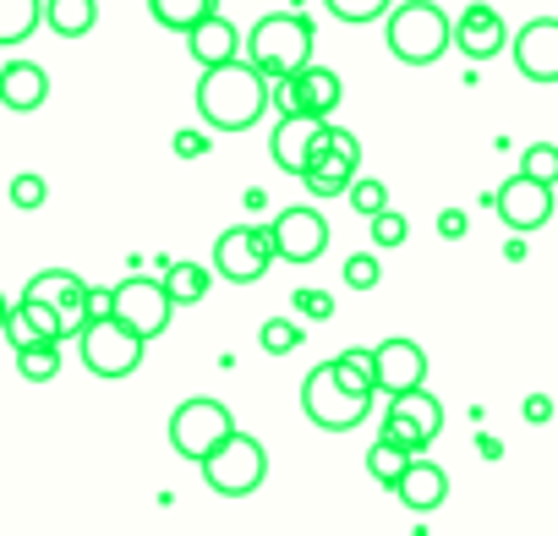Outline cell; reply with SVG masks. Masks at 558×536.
Here are the masks:
<instances>
[{
    "instance_id": "obj_1",
    "label": "cell",
    "mask_w": 558,
    "mask_h": 536,
    "mask_svg": "<svg viewBox=\"0 0 558 536\" xmlns=\"http://www.w3.org/2000/svg\"><path fill=\"white\" fill-rule=\"evenodd\" d=\"M268 110V77L252 61L208 66L197 83V115L208 132H252Z\"/></svg>"
},
{
    "instance_id": "obj_2",
    "label": "cell",
    "mask_w": 558,
    "mask_h": 536,
    "mask_svg": "<svg viewBox=\"0 0 558 536\" xmlns=\"http://www.w3.org/2000/svg\"><path fill=\"white\" fill-rule=\"evenodd\" d=\"M313 17H296V12H274V17H257L252 34H246V61L268 77V83H291L296 72L313 66Z\"/></svg>"
},
{
    "instance_id": "obj_3",
    "label": "cell",
    "mask_w": 558,
    "mask_h": 536,
    "mask_svg": "<svg viewBox=\"0 0 558 536\" xmlns=\"http://www.w3.org/2000/svg\"><path fill=\"white\" fill-rule=\"evenodd\" d=\"M384 45L405 66H433L454 45V23L433 7V0H400V7L384 17Z\"/></svg>"
},
{
    "instance_id": "obj_4",
    "label": "cell",
    "mask_w": 558,
    "mask_h": 536,
    "mask_svg": "<svg viewBox=\"0 0 558 536\" xmlns=\"http://www.w3.org/2000/svg\"><path fill=\"white\" fill-rule=\"evenodd\" d=\"M302 411H307V422L324 427V433H356V427L367 422V411H373V394L351 389V383L340 378V367L324 362V367H313L307 383H302Z\"/></svg>"
},
{
    "instance_id": "obj_5",
    "label": "cell",
    "mask_w": 558,
    "mask_h": 536,
    "mask_svg": "<svg viewBox=\"0 0 558 536\" xmlns=\"http://www.w3.org/2000/svg\"><path fill=\"white\" fill-rule=\"evenodd\" d=\"M77 351H83V367L94 378H110L116 383V378H132L143 367L148 340L137 329H126L121 318H88L83 334H77Z\"/></svg>"
},
{
    "instance_id": "obj_6",
    "label": "cell",
    "mask_w": 558,
    "mask_h": 536,
    "mask_svg": "<svg viewBox=\"0 0 558 536\" xmlns=\"http://www.w3.org/2000/svg\"><path fill=\"white\" fill-rule=\"evenodd\" d=\"M274 257H279L274 224H230L214 241V275L230 280V285H257Z\"/></svg>"
},
{
    "instance_id": "obj_7",
    "label": "cell",
    "mask_w": 558,
    "mask_h": 536,
    "mask_svg": "<svg viewBox=\"0 0 558 536\" xmlns=\"http://www.w3.org/2000/svg\"><path fill=\"white\" fill-rule=\"evenodd\" d=\"M263 476H268V449H263L252 433H241V427L203 460V482H208L219 498H246V492L263 487Z\"/></svg>"
},
{
    "instance_id": "obj_8",
    "label": "cell",
    "mask_w": 558,
    "mask_h": 536,
    "mask_svg": "<svg viewBox=\"0 0 558 536\" xmlns=\"http://www.w3.org/2000/svg\"><path fill=\"white\" fill-rule=\"evenodd\" d=\"M356 170H362V137L329 121L324 137L313 143V159H307V175H302L307 192L313 197H351Z\"/></svg>"
},
{
    "instance_id": "obj_9",
    "label": "cell",
    "mask_w": 558,
    "mask_h": 536,
    "mask_svg": "<svg viewBox=\"0 0 558 536\" xmlns=\"http://www.w3.org/2000/svg\"><path fill=\"white\" fill-rule=\"evenodd\" d=\"M230 433H235V416H230V405H219V400H186V405H175V416H170V449H175L181 460H192V465H203Z\"/></svg>"
},
{
    "instance_id": "obj_10",
    "label": "cell",
    "mask_w": 558,
    "mask_h": 536,
    "mask_svg": "<svg viewBox=\"0 0 558 536\" xmlns=\"http://www.w3.org/2000/svg\"><path fill=\"white\" fill-rule=\"evenodd\" d=\"M170 313H175V296L165 280H148V275H132L116 285V318L126 329H137L143 340H159L170 329Z\"/></svg>"
},
{
    "instance_id": "obj_11",
    "label": "cell",
    "mask_w": 558,
    "mask_h": 536,
    "mask_svg": "<svg viewBox=\"0 0 558 536\" xmlns=\"http://www.w3.org/2000/svg\"><path fill=\"white\" fill-rule=\"evenodd\" d=\"M444 433V405L422 389H405V394H389V411H384V438L405 443L411 454H422L433 438Z\"/></svg>"
},
{
    "instance_id": "obj_12",
    "label": "cell",
    "mask_w": 558,
    "mask_h": 536,
    "mask_svg": "<svg viewBox=\"0 0 558 536\" xmlns=\"http://www.w3.org/2000/svg\"><path fill=\"white\" fill-rule=\"evenodd\" d=\"M493 208H498V219H504L514 235H531V230H542V224L553 219V186L536 181V175H525V170H514V175L493 192Z\"/></svg>"
},
{
    "instance_id": "obj_13",
    "label": "cell",
    "mask_w": 558,
    "mask_h": 536,
    "mask_svg": "<svg viewBox=\"0 0 558 536\" xmlns=\"http://www.w3.org/2000/svg\"><path fill=\"white\" fill-rule=\"evenodd\" d=\"M324 126H329V115H307V110L279 115V126H274V137H268L274 165L302 181V175H307V159H313V143L324 137Z\"/></svg>"
},
{
    "instance_id": "obj_14",
    "label": "cell",
    "mask_w": 558,
    "mask_h": 536,
    "mask_svg": "<svg viewBox=\"0 0 558 536\" xmlns=\"http://www.w3.org/2000/svg\"><path fill=\"white\" fill-rule=\"evenodd\" d=\"M514 72L525 83H558V17H531L520 34H514Z\"/></svg>"
},
{
    "instance_id": "obj_15",
    "label": "cell",
    "mask_w": 558,
    "mask_h": 536,
    "mask_svg": "<svg viewBox=\"0 0 558 536\" xmlns=\"http://www.w3.org/2000/svg\"><path fill=\"white\" fill-rule=\"evenodd\" d=\"M274 235H279V257L286 263H318L329 246V219L318 208H286L274 219Z\"/></svg>"
},
{
    "instance_id": "obj_16",
    "label": "cell",
    "mask_w": 558,
    "mask_h": 536,
    "mask_svg": "<svg viewBox=\"0 0 558 536\" xmlns=\"http://www.w3.org/2000/svg\"><path fill=\"white\" fill-rule=\"evenodd\" d=\"M454 45H460L465 61H493V56L509 50L514 39H509L498 7H487V0H471V7L460 12V23H454Z\"/></svg>"
},
{
    "instance_id": "obj_17",
    "label": "cell",
    "mask_w": 558,
    "mask_h": 536,
    "mask_svg": "<svg viewBox=\"0 0 558 536\" xmlns=\"http://www.w3.org/2000/svg\"><path fill=\"white\" fill-rule=\"evenodd\" d=\"M378 351V394H405V389H422L427 383V351L405 334H389Z\"/></svg>"
},
{
    "instance_id": "obj_18",
    "label": "cell",
    "mask_w": 558,
    "mask_h": 536,
    "mask_svg": "<svg viewBox=\"0 0 558 536\" xmlns=\"http://www.w3.org/2000/svg\"><path fill=\"white\" fill-rule=\"evenodd\" d=\"M340 99H345V83H340V72H329V66H307V72H296L291 83H286V110H307V115H335L340 110Z\"/></svg>"
},
{
    "instance_id": "obj_19",
    "label": "cell",
    "mask_w": 558,
    "mask_h": 536,
    "mask_svg": "<svg viewBox=\"0 0 558 536\" xmlns=\"http://www.w3.org/2000/svg\"><path fill=\"white\" fill-rule=\"evenodd\" d=\"M28 296L56 302V307L66 313L72 334H83V324H88V285L72 275V268H45V275H34V280H28Z\"/></svg>"
},
{
    "instance_id": "obj_20",
    "label": "cell",
    "mask_w": 558,
    "mask_h": 536,
    "mask_svg": "<svg viewBox=\"0 0 558 536\" xmlns=\"http://www.w3.org/2000/svg\"><path fill=\"white\" fill-rule=\"evenodd\" d=\"M186 50H192V61L208 72V66H225V61H241V50H246V39H241V28L235 23H225L219 12L214 17H203L192 34H186Z\"/></svg>"
},
{
    "instance_id": "obj_21",
    "label": "cell",
    "mask_w": 558,
    "mask_h": 536,
    "mask_svg": "<svg viewBox=\"0 0 558 536\" xmlns=\"http://www.w3.org/2000/svg\"><path fill=\"white\" fill-rule=\"evenodd\" d=\"M395 498H400L405 509H416V514L444 509V498H449V476H444V465H433L427 454H416V460L405 465V476L395 482Z\"/></svg>"
},
{
    "instance_id": "obj_22",
    "label": "cell",
    "mask_w": 558,
    "mask_h": 536,
    "mask_svg": "<svg viewBox=\"0 0 558 536\" xmlns=\"http://www.w3.org/2000/svg\"><path fill=\"white\" fill-rule=\"evenodd\" d=\"M45 99H50L45 66H34V61H7V66H0V105H7V110L28 115V110H39Z\"/></svg>"
},
{
    "instance_id": "obj_23",
    "label": "cell",
    "mask_w": 558,
    "mask_h": 536,
    "mask_svg": "<svg viewBox=\"0 0 558 536\" xmlns=\"http://www.w3.org/2000/svg\"><path fill=\"white\" fill-rule=\"evenodd\" d=\"M45 23L61 39H88L99 28V0H45Z\"/></svg>"
},
{
    "instance_id": "obj_24",
    "label": "cell",
    "mask_w": 558,
    "mask_h": 536,
    "mask_svg": "<svg viewBox=\"0 0 558 536\" xmlns=\"http://www.w3.org/2000/svg\"><path fill=\"white\" fill-rule=\"evenodd\" d=\"M219 12V0H148V17L170 34H192L203 17Z\"/></svg>"
},
{
    "instance_id": "obj_25",
    "label": "cell",
    "mask_w": 558,
    "mask_h": 536,
    "mask_svg": "<svg viewBox=\"0 0 558 536\" xmlns=\"http://www.w3.org/2000/svg\"><path fill=\"white\" fill-rule=\"evenodd\" d=\"M165 285H170L175 307H197L208 296V285H214V268H203V263H170L165 268Z\"/></svg>"
},
{
    "instance_id": "obj_26",
    "label": "cell",
    "mask_w": 558,
    "mask_h": 536,
    "mask_svg": "<svg viewBox=\"0 0 558 536\" xmlns=\"http://www.w3.org/2000/svg\"><path fill=\"white\" fill-rule=\"evenodd\" d=\"M45 23V0H0V45H23Z\"/></svg>"
},
{
    "instance_id": "obj_27",
    "label": "cell",
    "mask_w": 558,
    "mask_h": 536,
    "mask_svg": "<svg viewBox=\"0 0 558 536\" xmlns=\"http://www.w3.org/2000/svg\"><path fill=\"white\" fill-rule=\"evenodd\" d=\"M411 460H416V454H411L405 443L384 438V433H378V438H373V449H367V471H373V482H384L389 492H395V482L405 476V465H411Z\"/></svg>"
},
{
    "instance_id": "obj_28",
    "label": "cell",
    "mask_w": 558,
    "mask_h": 536,
    "mask_svg": "<svg viewBox=\"0 0 558 536\" xmlns=\"http://www.w3.org/2000/svg\"><path fill=\"white\" fill-rule=\"evenodd\" d=\"M17 373H23L28 383L61 378V340H34V345H23V351H17Z\"/></svg>"
},
{
    "instance_id": "obj_29",
    "label": "cell",
    "mask_w": 558,
    "mask_h": 536,
    "mask_svg": "<svg viewBox=\"0 0 558 536\" xmlns=\"http://www.w3.org/2000/svg\"><path fill=\"white\" fill-rule=\"evenodd\" d=\"M335 367H340V378H345L351 389H362V394H378V351H362V345H351V351H340V356H335Z\"/></svg>"
},
{
    "instance_id": "obj_30",
    "label": "cell",
    "mask_w": 558,
    "mask_h": 536,
    "mask_svg": "<svg viewBox=\"0 0 558 536\" xmlns=\"http://www.w3.org/2000/svg\"><path fill=\"white\" fill-rule=\"evenodd\" d=\"M257 345H263V356H291L302 345V324L296 318H268L257 329Z\"/></svg>"
},
{
    "instance_id": "obj_31",
    "label": "cell",
    "mask_w": 558,
    "mask_h": 536,
    "mask_svg": "<svg viewBox=\"0 0 558 536\" xmlns=\"http://www.w3.org/2000/svg\"><path fill=\"white\" fill-rule=\"evenodd\" d=\"M324 7L340 17V23H378L395 12V0H324Z\"/></svg>"
},
{
    "instance_id": "obj_32",
    "label": "cell",
    "mask_w": 558,
    "mask_h": 536,
    "mask_svg": "<svg viewBox=\"0 0 558 536\" xmlns=\"http://www.w3.org/2000/svg\"><path fill=\"white\" fill-rule=\"evenodd\" d=\"M340 275H345L351 291H373V285L384 280V263H378V252H356V257H345Z\"/></svg>"
},
{
    "instance_id": "obj_33",
    "label": "cell",
    "mask_w": 558,
    "mask_h": 536,
    "mask_svg": "<svg viewBox=\"0 0 558 536\" xmlns=\"http://www.w3.org/2000/svg\"><path fill=\"white\" fill-rule=\"evenodd\" d=\"M520 170L553 186V181H558V148H553V143H531V148L520 154Z\"/></svg>"
},
{
    "instance_id": "obj_34",
    "label": "cell",
    "mask_w": 558,
    "mask_h": 536,
    "mask_svg": "<svg viewBox=\"0 0 558 536\" xmlns=\"http://www.w3.org/2000/svg\"><path fill=\"white\" fill-rule=\"evenodd\" d=\"M405 235H411V219L405 214H395V208L373 214V246H405Z\"/></svg>"
},
{
    "instance_id": "obj_35",
    "label": "cell",
    "mask_w": 558,
    "mask_h": 536,
    "mask_svg": "<svg viewBox=\"0 0 558 536\" xmlns=\"http://www.w3.org/2000/svg\"><path fill=\"white\" fill-rule=\"evenodd\" d=\"M351 208H356V214H367V219H373V214H384V208H389V186H384V181H362V175H356V186H351Z\"/></svg>"
},
{
    "instance_id": "obj_36",
    "label": "cell",
    "mask_w": 558,
    "mask_h": 536,
    "mask_svg": "<svg viewBox=\"0 0 558 536\" xmlns=\"http://www.w3.org/2000/svg\"><path fill=\"white\" fill-rule=\"evenodd\" d=\"M296 313H302L307 324H329V318H335V296H329V291H296Z\"/></svg>"
},
{
    "instance_id": "obj_37",
    "label": "cell",
    "mask_w": 558,
    "mask_h": 536,
    "mask_svg": "<svg viewBox=\"0 0 558 536\" xmlns=\"http://www.w3.org/2000/svg\"><path fill=\"white\" fill-rule=\"evenodd\" d=\"M45 197H50L45 175H17V181H12V203H17V208H39Z\"/></svg>"
},
{
    "instance_id": "obj_38",
    "label": "cell",
    "mask_w": 558,
    "mask_h": 536,
    "mask_svg": "<svg viewBox=\"0 0 558 536\" xmlns=\"http://www.w3.org/2000/svg\"><path fill=\"white\" fill-rule=\"evenodd\" d=\"M88 318H116V291H88Z\"/></svg>"
},
{
    "instance_id": "obj_39",
    "label": "cell",
    "mask_w": 558,
    "mask_h": 536,
    "mask_svg": "<svg viewBox=\"0 0 558 536\" xmlns=\"http://www.w3.org/2000/svg\"><path fill=\"white\" fill-rule=\"evenodd\" d=\"M547 416H553V400H547V394H531V400H525V422H531V427H542Z\"/></svg>"
},
{
    "instance_id": "obj_40",
    "label": "cell",
    "mask_w": 558,
    "mask_h": 536,
    "mask_svg": "<svg viewBox=\"0 0 558 536\" xmlns=\"http://www.w3.org/2000/svg\"><path fill=\"white\" fill-rule=\"evenodd\" d=\"M203 148H208V143H203L197 132H181V137H175V154H192V159H197Z\"/></svg>"
},
{
    "instance_id": "obj_41",
    "label": "cell",
    "mask_w": 558,
    "mask_h": 536,
    "mask_svg": "<svg viewBox=\"0 0 558 536\" xmlns=\"http://www.w3.org/2000/svg\"><path fill=\"white\" fill-rule=\"evenodd\" d=\"M438 230H444V235H465V214H460V208H449V214L438 219Z\"/></svg>"
}]
</instances>
